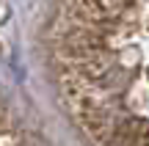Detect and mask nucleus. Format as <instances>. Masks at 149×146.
<instances>
[{
    "label": "nucleus",
    "instance_id": "obj_1",
    "mask_svg": "<svg viewBox=\"0 0 149 146\" xmlns=\"http://www.w3.org/2000/svg\"><path fill=\"white\" fill-rule=\"evenodd\" d=\"M55 66L91 146H149V0H66Z\"/></svg>",
    "mask_w": 149,
    "mask_h": 146
}]
</instances>
